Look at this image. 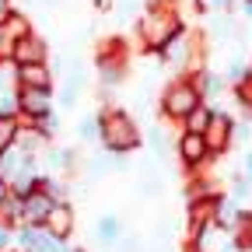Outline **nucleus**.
Returning a JSON list of instances; mask_svg holds the SVG:
<instances>
[{
  "mask_svg": "<svg viewBox=\"0 0 252 252\" xmlns=\"http://www.w3.org/2000/svg\"><path fill=\"white\" fill-rule=\"evenodd\" d=\"M179 32H186V28H182L175 0H151V4L140 7V14H137V35H140L144 49L161 53Z\"/></svg>",
  "mask_w": 252,
  "mask_h": 252,
  "instance_id": "nucleus-1",
  "label": "nucleus"
},
{
  "mask_svg": "<svg viewBox=\"0 0 252 252\" xmlns=\"http://www.w3.org/2000/svg\"><path fill=\"white\" fill-rule=\"evenodd\" d=\"M98 137L102 144L112 151V154H126V151H133L140 147V130H137V123L119 112V109H105L98 116Z\"/></svg>",
  "mask_w": 252,
  "mask_h": 252,
  "instance_id": "nucleus-2",
  "label": "nucleus"
},
{
  "mask_svg": "<svg viewBox=\"0 0 252 252\" xmlns=\"http://www.w3.org/2000/svg\"><path fill=\"white\" fill-rule=\"evenodd\" d=\"M200 102L203 98H200V88L193 84V77H175L161 94V109H165L168 119H186Z\"/></svg>",
  "mask_w": 252,
  "mask_h": 252,
  "instance_id": "nucleus-3",
  "label": "nucleus"
},
{
  "mask_svg": "<svg viewBox=\"0 0 252 252\" xmlns=\"http://www.w3.org/2000/svg\"><path fill=\"white\" fill-rule=\"evenodd\" d=\"M14 105L21 116H28L32 123H39L53 112V91L49 88H18L14 91Z\"/></svg>",
  "mask_w": 252,
  "mask_h": 252,
  "instance_id": "nucleus-4",
  "label": "nucleus"
},
{
  "mask_svg": "<svg viewBox=\"0 0 252 252\" xmlns=\"http://www.w3.org/2000/svg\"><path fill=\"white\" fill-rule=\"evenodd\" d=\"M231 130H235V123L224 116V112H210V123L203 126V144H207V154H220V151H228L231 144Z\"/></svg>",
  "mask_w": 252,
  "mask_h": 252,
  "instance_id": "nucleus-5",
  "label": "nucleus"
},
{
  "mask_svg": "<svg viewBox=\"0 0 252 252\" xmlns=\"http://www.w3.org/2000/svg\"><path fill=\"white\" fill-rule=\"evenodd\" d=\"M46 42L35 35V32H28V35H21V39H14L11 42V53H7V60L14 63V67H25V63H46Z\"/></svg>",
  "mask_w": 252,
  "mask_h": 252,
  "instance_id": "nucleus-6",
  "label": "nucleus"
},
{
  "mask_svg": "<svg viewBox=\"0 0 252 252\" xmlns=\"http://www.w3.org/2000/svg\"><path fill=\"white\" fill-rule=\"evenodd\" d=\"M179 158H182V165H189V168L203 165L207 158H210L203 137H200V133H182V137H179Z\"/></svg>",
  "mask_w": 252,
  "mask_h": 252,
  "instance_id": "nucleus-7",
  "label": "nucleus"
},
{
  "mask_svg": "<svg viewBox=\"0 0 252 252\" xmlns=\"http://www.w3.org/2000/svg\"><path fill=\"white\" fill-rule=\"evenodd\" d=\"M18 88H53V74L46 63H25L18 67Z\"/></svg>",
  "mask_w": 252,
  "mask_h": 252,
  "instance_id": "nucleus-8",
  "label": "nucleus"
},
{
  "mask_svg": "<svg viewBox=\"0 0 252 252\" xmlns=\"http://www.w3.org/2000/svg\"><path fill=\"white\" fill-rule=\"evenodd\" d=\"M42 224L49 228V235H60V238H63V235H70V228H74V214H70L67 203H60V207L53 203V210L46 214Z\"/></svg>",
  "mask_w": 252,
  "mask_h": 252,
  "instance_id": "nucleus-9",
  "label": "nucleus"
},
{
  "mask_svg": "<svg viewBox=\"0 0 252 252\" xmlns=\"http://www.w3.org/2000/svg\"><path fill=\"white\" fill-rule=\"evenodd\" d=\"M0 28H4L11 39H21V35H28V32H32V21H28L21 11H11L4 21H0Z\"/></svg>",
  "mask_w": 252,
  "mask_h": 252,
  "instance_id": "nucleus-10",
  "label": "nucleus"
},
{
  "mask_svg": "<svg viewBox=\"0 0 252 252\" xmlns=\"http://www.w3.org/2000/svg\"><path fill=\"white\" fill-rule=\"evenodd\" d=\"M18 130H21V123H18L14 116H0V154L14 147V137H18Z\"/></svg>",
  "mask_w": 252,
  "mask_h": 252,
  "instance_id": "nucleus-11",
  "label": "nucleus"
},
{
  "mask_svg": "<svg viewBox=\"0 0 252 252\" xmlns=\"http://www.w3.org/2000/svg\"><path fill=\"white\" fill-rule=\"evenodd\" d=\"M193 84L200 88V98H217L220 88H224V77H217V74H200V77H193Z\"/></svg>",
  "mask_w": 252,
  "mask_h": 252,
  "instance_id": "nucleus-12",
  "label": "nucleus"
},
{
  "mask_svg": "<svg viewBox=\"0 0 252 252\" xmlns=\"http://www.w3.org/2000/svg\"><path fill=\"white\" fill-rule=\"evenodd\" d=\"M210 112H214V109H207V105L200 102L193 112H189V116L182 119V123H186V133H203V126L210 123Z\"/></svg>",
  "mask_w": 252,
  "mask_h": 252,
  "instance_id": "nucleus-13",
  "label": "nucleus"
},
{
  "mask_svg": "<svg viewBox=\"0 0 252 252\" xmlns=\"http://www.w3.org/2000/svg\"><path fill=\"white\" fill-rule=\"evenodd\" d=\"M77 91H81V70H74L70 81L63 84V98H60V102H63V105H74V102H77Z\"/></svg>",
  "mask_w": 252,
  "mask_h": 252,
  "instance_id": "nucleus-14",
  "label": "nucleus"
},
{
  "mask_svg": "<svg viewBox=\"0 0 252 252\" xmlns=\"http://www.w3.org/2000/svg\"><path fill=\"white\" fill-rule=\"evenodd\" d=\"M98 238L102 242H116L119 238V220L116 217H102L98 220Z\"/></svg>",
  "mask_w": 252,
  "mask_h": 252,
  "instance_id": "nucleus-15",
  "label": "nucleus"
},
{
  "mask_svg": "<svg viewBox=\"0 0 252 252\" xmlns=\"http://www.w3.org/2000/svg\"><path fill=\"white\" fill-rule=\"evenodd\" d=\"M235 91H238L242 105H249V109H252V74H249V70H245V77H242V81H235Z\"/></svg>",
  "mask_w": 252,
  "mask_h": 252,
  "instance_id": "nucleus-16",
  "label": "nucleus"
},
{
  "mask_svg": "<svg viewBox=\"0 0 252 252\" xmlns=\"http://www.w3.org/2000/svg\"><path fill=\"white\" fill-rule=\"evenodd\" d=\"M77 133H81L84 140H91V137H98V119H81V126H77Z\"/></svg>",
  "mask_w": 252,
  "mask_h": 252,
  "instance_id": "nucleus-17",
  "label": "nucleus"
},
{
  "mask_svg": "<svg viewBox=\"0 0 252 252\" xmlns=\"http://www.w3.org/2000/svg\"><path fill=\"white\" fill-rule=\"evenodd\" d=\"M116 11H119L123 18H137V14H140V4H137V0H119Z\"/></svg>",
  "mask_w": 252,
  "mask_h": 252,
  "instance_id": "nucleus-18",
  "label": "nucleus"
},
{
  "mask_svg": "<svg viewBox=\"0 0 252 252\" xmlns=\"http://www.w3.org/2000/svg\"><path fill=\"white\" fill-rule=\"evenodd\" d=\"M70 158H74L70 151H53V154H49V161H53L56 168H67V165H70Z\"/></svg>",
  "mask_w": 252,
  "mask_h": 252,
  "instance_id": "nucleus-19",
  "label": "nucleus"
},
{
  "mask_svg": "<svg viewBox=\"0 0 252 252\" xmlns=\"http://www.w3.org/2000/svg\"><path fill=\"white\" fill-rule=\"evenodd\" d=\"M151 144H154L158 154H161V151H165V133H161V130H151Z\"/></svg>",
  "mask_w": 252,
  "mask_h": 252,
  "instance_id": "nucleus-20",
  "label": "nucleus"
},
{
  "mask_svg": "<svg viewBox=\"0 0 252 252\" xmlns=\"http://www.w3.org/2000/svg\"><path fill=\"white\" fill-rule=\"evenodd\" d=\"M11 11H14V0H0V21H4Z\"/></svg>",
  "mask_w": 252,
  "mask_h": 252,
  "instance_id": "nucleus-21",
  "label": "nucleus"
},
{
  "mask_svg": "<svg viewBox=\"0 0 252 252\" xmlns=\"http://www.w3.org/2000/svg\"><path fill=\"white\" fill-rule=\"evenodd\" d=\"M207 4H210V7H217V11H228L235 0H207Z\"/></svg>",
  "mask_w": 252,
  "mask_h": 252,
  "instance_id": "nucleus-22",
  "label": "nucleus"
},
{
  "mask_svg": "<svg viewBox=\"0 0 252 252\" xmlns=\"http://www.w3.org/2000/svg\"><path fill=\"white\" fill-rule=\"evenodd\" d=\"M4 200H7V179L0 175V203H4Z\"/></svg>",
  "mask_w": 252,
  "mask_h": 252,
  "instance_id": "nucleus-23",
  "label": "nucleus"
},
{
  "mask_svg": "<svg viewBox=\"0 0 252 252\" xmlns=\"http://www.w3.org/2000/svg\"><path fill=\"white\" fill-rule=\"evenodd\" d=\"M7 238H11V235H7V228L0 224V245H7Z\"/></svg>",
  "mask_w": 252,
  "mask_h": 252,
  "instance_id": "nucleus-24",
  "label": "nucleus"
},
{
  "mask_svg": "<svg viewBox=\"0 0 252 252\" xmlns=\"http://www.w3.org/2000/svg\"><path fill=\"white\" fill-rule=\"evenodd\" d=\"M245 172H249V179H252V154L245 158Z\"/></svg>",
  "mask_w": 252,
  "mask_h": 252,
  "instance_id": "nucleus-25",
  "label": "nucleus"
},
{
  "mask_svg": "<svg viewBox=\"0 0 252 252\" xmlns=\"http://www.w3.org/2000/svg\"><path fill=\"white\" fill-rule=\"evenodd\" d=\"M98 7L105 11V7H112V0H98Z\"/></svg>",
  "mask_w": 252,
  "mask_h": 252,
  "instance_id": "nucleus-26",
  "label": "nucleus"
},
{
  "mask_svg": "<svg viewBox=\"0 0 252 252\" xmlns=\"http://www.w3.org/2000/svg\"><path fill=\"white\" fill-rule=\"evenodd\" d=\"M245 18H249V21H252V4H245Z\"/></svg>",
  "mask_w": 252,
  "mask_h": 252,
  "instance_id": "nucleus-27",
  "label": "nucleus"
},
{
  "mask_svg": "<svg viewBox=\"0 0 252 252\" xmlns=\"http://www.w3.org/2000/svg\"><path fill=\"white\" fill-rule=\"evenodd\" d=\"M42 4H56V0H42Z\"/></svg>",
  "mask_w": 252,
  "mask_h": 252,
  "instance_id": "nucleus-28",
  "label": "nucleus"
},
{
  "mask_svg": "<svg viewBox=\"0 0 252 252\" xmlns=\"http://www.w3.org/2000/svg\"><path fill=\"white\" fill-rule=\"evenodd\" d=\"M245 4H252V0H245Z\"/></svg>",
  "mask_w": 252,
  "mask_h": 252,
  "instance_id": "nucleus-29",
  "label": "nucleus"
}]
</instances>
